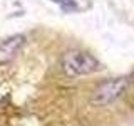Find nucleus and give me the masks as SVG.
<instances>
[{
    "instance_id": "f257e3e1",
    "label": "nucleus",
    "mask_w": 134,
    "mask_h": 126,
    "mask_svg": "<svg viewBox=\"0 0 134 126\" xmlns=\"http://www.w3.org/2000/svg\"><path fill=\"white\" fill-rule=\"evenodd\" d=\"M62 69L67 76H89L100 69V62L86 50L72 49L64 52L60 59Z\"/></svg>"
},
{
    "instance_id": "7ed1b4c3",
    "label": "nucleus",
    "mask_w": 134,
    "mask_h": 126,
    "mask_svg": "<svg viewBox=\"0 0 134 126\" xmlns=\"http://www.w3.org/2000/svg\"><path fill=\"white\" fill-rule=\"evenodd\" d=\"M25 45L24 35H12L8 39L0 42V66L10 64L14 59L20 54L22 47Z\"/></svg>"
},
{
    "instance_id": "20e7f679",
    "label": "nucleus",
    "mask_w": 134,
    "mask_h": 126,
    "mask_svg": "<svg viewBox=\"0 0 134 126\" xmlns=\"http://www.w3.org/2000/svg\"><path fill=\"white\" fill-rule=\"evenodd\" d=\"M54 3H59L64 10H70V8H75V2L74 0H50Z\"/></svg>"
},
{
    "instance_id": "f03ea898",
    "label": "nucleus",
    "mask_w": 134,
    "mask_h": 126,
    "mask_svg": "<svg viewBox=\"0 0 134 126\" xmlns=\"http://www.w3.org/2000/svg\"><path fill=\"white\" fill-rule=\"evenodd\" d=\"M127 87V81L124 77H116V79H107V81L100 82L94 91H92L91 101L96 106H107V104L114 103L116 99L121 98V94Z\"/></svg>"
}]
</instances>
